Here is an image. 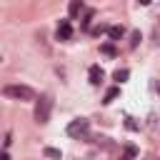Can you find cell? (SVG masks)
<instances>
[{"mask_svg": "<svg viewBox=\"0 0 160 160\" xmlns=\"http://www.w3.org/2000/svg\"><path fill=\"white\" fill-rule=\"evenodd\" d=\"M2 95L10 98V100H35V90L30 85H5L2 88Z\"/></svg>", "mask_w": 160, "mask_h": 160, "instance_id": "6da1fadb", "label": "cell"}, {"mask_svg": "<svg viewBox=\"0 0 160 160\" xmlns=\"http://www.w3.org/2000/svg\"><path fill=\"white\" fill-rule=\"evenodd\" d=\"M50 110H52V98L50 95H40V100L35 102V120L42 125L50 120Z\"/></svg>", "mask_w": 160, "mask_h": 160, "instance_id": "7a4b0ae2", "label": "cell"}, {"mask_svg": "<svg viewBox=\"0 0 160 160\" xmlns=\"http://www.w3.org/2000/svg\"><path fill=\"white\" fill-rule=\"evenodd\" d=\"M88 128H90V122H88L85 118H75V120H70V125H68V135H70V138H82V135L88 132Z\"/></svg>", "mask_w": 160, "mask_h": 160, "instance_id": "3957f363", "label": "cell"}, {"mask_svg": "<svg viewBox=\"0 0 160 160\" xmlns=\"http://www.w3.org/2000/svg\"><path fill=\"white\" fill-rule=\"evenodd\" d=\"M58 38H60V40H70V38H72V25H70V20H62V22H60Z\"/></svg>", "mask_w": 160, "mask_h": 160, "instance_id": "277c9868", "label": "cell"}, {"mask_svg": "<svg viewBox=\"0 0 160 160\" xmlns=\"http://www.w3.org/2000/svg\"><path fill=\"white\" fill-rule=\"evenodd\" d=\"M88 75H90V82H92V85H100V80H102V68H100V65H92V68L88 70Z\"/></svg>", "mask_w": 160, "mask_h": 160, "instance_id": "5b68a950", "label": "cell"}, {"mask_svg": "<svg viewBox=\"0 0 160 160\" xmlns=\"http://www.w3.org/2000/svg\"><path fill=\"white\" fill-rule=\"evenodd\" d=\"M135 155H138V148H135V145H125L120 160H135Z\"/></svg>", "mask_w": 160, "mask_h": 160, "instance_id": "8992f818", "label": "cell"}, {"mask_svg": "<svg viewBox=\"0 0 160 160\" xmlns=\"http://www.w3.org/2000/svg\"><path fill=\"white\" fill-rule=\"evenodd\" d=\"M108 35H110V40H120V38L125 35V30H122L120 25H112V28H108Z\"/></svg>", "mask_w": 160, "mask_h": 160, "instance_id": "52a82bcc", "label": "cell"}, {"mask_svg": "<svg viewBox=\"0 0 160 160\" xmlns=\"http://www.w3.org/2000/svg\"><path fill=\"white\" fill-rule=\"evenodd\" d=\"M68 10H70V15H72V18H75V15H80V12H82V2H80V0H72V2H70V8H68Z\"/></svg>", "mask_w": 160, "mask_h": 160, "instance_id": "ba28073f", "label": "cell"}, {"mask_svg": "<svg viewBox=\"0 0 160 160\" xmlns=\"http://www.w3.org/2000/svg\"><path fill=\"white\" fill-rule=\"evenodd\" d=\"M42 152H45V158H50V160H60V158H62V155H60V150H58V148H45V150H42Z\"/></svg>", "mask_w": 160, "mask_h": 160, "instance_id": "9c48e42d", "label": "cell"}, {"mask_svg": "<svg viewBox=\"0 0 160 160\" xmlns=\"http://www.w3.org/2000/svg\"><path fill=\"white\" fill-rule=\"evenodd\" d=\"M118 95H120V88H110V90L105 92V102H112Z\"/></svg>", "mask_w": 160, "mask_h": 160, "instance_id": "30bf717a", "label": "cell"}, {"mask_svg": "<svg viewBox=\"0 0 160 160\" xmlns=\"http://www.w3.org/2000/svg\"><path fill=\"white\" fill-rule=\"evenodd\" d=\"M100 52H102V55H110V58H112V55H115V48H112L110 42H105V45L100 48Z\"/></svg>", "mask_w": 160, "mask_h": 160, "instance_id": "8fae6325", "label": "cell"}, {"mask_svg": "<svg viewBox=\"0 0 160 160\" xmlns=\"http://www.w3.org/2000/svg\"><path fill=\"white\" fill-rule=\"evenodd\" d=\"M112 78H115L118 82H125V80H128V70H115V75H112Z\"/></svg>", "mask_w": 160, "mask_h": 160, "instance_id": "7c38bea8", "label": "cell"}, {"mask_svg": "<svg viewBox=\"0 0 160 160\" xmlns=\"http://www.w3.org/2000/svg\"><path fill=\"white\" fill-rule=\"evenodd\" d=\"M138 40H140V32H132V40H130V48H135V45H138Z\"/></svg>", "mask_w": 160, "mask_h": 160, "instance_id": "4fadbf2b", "label": "cell"}, {"mask_svg": "<svg viewBox=\"0 0 160 160\" xmlns=\"http://www.w3.org/2000/svg\"><path fill=\"white\" fill-rule=\"evenodd\" d=\"M155 42H160V28H155Z\"/></svg>", "mask_w": 160, "mask_h": 160, "instance_id": "5bb4252c", "label": "cell"}, {"mask_svg": "<svg viewBox=\"0 0 160 160\" xmlns=\"http://www.w3.org/2000/svg\"><path fill=\"white\" fill-rule=\"evenodd\" d=\"M0 160H10V155H8V152H2V155H0Z\"/></svg>", "mask_w": 160, "mask_h": 160, "instance_id": "9a60e30c", "label": "cell"}]
</instances>
